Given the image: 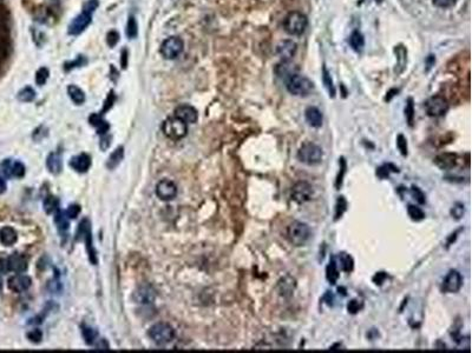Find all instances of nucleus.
<instances>
[{"label":"nucleus","instance_id":"ddd939ff","mask_svg":"<svg viewBox=\"0 0 472 353\" xmlns=\"http://www.w3.org/2000/svg\"><path fill=\"white\" fill-rule=\"evenodd\" d=\"M79 232H81V235L85 238V242H86L87 252H89L90 260L93 264L97 263L96 259V252H94L92 247V238H91V230H90V223L87 219H84L79 225Z\"/></svg>","mask_w":472,"mask_h":353},{"label":"nucleus","instance_id":"79ce46f5","mask_svg":"<svg viewBox=\"0 0 472 353\" xmlns=\"http://www.w3.org/2000/svg\"><path fill=\"white\" fill-rule=\"evenodd\" d=\"M49 74H50L49 70H47L46 67H40L36 73V83H37V85L42 86V85L45 84L46 80L49 79Z\"/></svg>","mask_w":472,"mask_h":353},{"label":"nucleus","instance_id":"1a4fd4ad","mask_svg":"<svg viewBox=\"0 0 472 353\" xmlns=\"http://www.w3.org/2000/svg\"><path fill=\"white\" fill-rule=\"evenodd\" d=\"M183 51V42L178 37H170L160 46V53L166 59H175Z\"/></svg>","mask_w":472,"mask_h":353},{"label":"nucleus","instance_id":"dca6fc26","mask_svg":"<svg viewBox=\"0 0 472 353\" xmlns=\"http://www.w3.org/2000/svg\"><path fill=\"white\" fill-rule=\"evenodd\" d=\"M175 117L183 120L185 124H193L197 120V111L193 106L181 105L175 110Z\"/></svg>","mask_w":472,"mask_h":353},{"label":"nucleus","instance_id":"3c124183","mask_svg":"<svg viewBox=\"0 0 472 353\" xmlns=\"http://www.w3.org/2000/svg\"><path fill=\"white\" fill-rule=\"evenodd\" d=\"M106 42H108V45L110 47L116 46L119 42V34L116 31H110L108 36H106Z\"/></svg>","mask_w":472,"mask_h":353},{"label":"nucleus","instance_id":"b1692460","mask_svg":"<svg viewBox=\"0 0 472 353\" xmlns=\"http://www.w3.org/2000/svg\"><path fill=\"white\" fill-rule=\"evenodd\" d=\"M18 235L14 229L9 228V226H5V228L0 229V241L5 246H12L17 241Z\"/></svg>","mask_w":472,"mask_h":353},{"label":"nucleus","instance_id":"f8f14e48","mask_svg":"<svg viewBox=\"0 0 472 353\" xmlns=\"http://www.w3.org/2000/svg\"><path fill=\"white\" fill-rule=\"evenodd\" d=\"M156 194L160 200L169 201L172 200L177 195V187L172 181L170 180H160L156 186Z\"/></svg>","mask_w":472,"mask_h":353},{"label":"nucleus","instance_id":"2f4dec72","mask_svg":"<svg viewBox=\"0 0 472 353\" xmlns=\"http://www.w3.org/2000/svg\"><path fill=\"white\" fill-rule=\"evenodd\" d=\"M349 44H351V46L353 47L355 51H359V50L363 49L365 44L363 34L359 33L358 31H355V32L352 33L351 38H349Z\"/></svg>","mask_w":472,"mask_h":353},{"label":"nucleus","instance_id":"a878e982","mask_svg":"<svg viewBox=\"0 0 472 353\" xmlns=\"http://www.w3.org/2000/svg\"><path fill=\"white\" fill-rule=\"evenodd\" d=\"M326 278L332 285H335L339 279V269L334 257H330L329 263L326 267Z\"/></svg>","mask_w":472,"mask_h":353},{"label":"nucleus","instance_id":"e433bc0d","mask_svg":"<svg viewBox=\"0 0 472 353\" xmlns=\"http://www.w3.org/2000/svg\"><path fill=\"white\" fill-rule=\"evenodd\" d=\"M123 158V147H118L117 150L113 152L111 156H110L109 162H108V166L110 169H115L116 166L121 163V160Z\"/></svg>","mask_w":472,"mask_h":353},{"label":"nucleus","instance_id":"603ef678","mask_svg":"<svg viewBox=\"0 0 472 353\" xmlns=\"http://www.w3.org/2000/svg\"><path fill=\"white\" fill-rule=\"evenodd\" d=\"M79 212H80V207L78 206V205H71V206H69L68 211H66V216H68V218L75 219V218H77V216L79 214Z\"/></svg>","mask_w":472,"mask_h":353},{"label":"nucleus","instance_id":"c85d7f7f","mask_svg":"<svg viewBox=\"0 0 472 353\" xmlns=\"http://www.w3.org/2000/svg\"><path fill=\"white\" fill-rule=\"evenodd\" d=\"M90 122L97 128L99 134H104L109 131V124L99 115H92L90 117Z\"/></svg>","mask_w":472,"mask_h":353},{"label":"nucleus","instance_id":"cd10ccee","mask_svg":"<svg viewBox=\"0 0 472 353\" xmlns=\"http://www.w3.org/2000/svg\"><path fill=\"white\" fill-rule=\"evenodd\" d=\"M68 93L69 97L71 98V100L77 105H81L85 102V94L83 91L80 90L79 87L75 86V85H70L68 87Z\"/></svg>","mask_w":472,"mask_h":353},{"label":"nucleus","instance_id":"052dcab7","mask_svg":"<svg viewBox=\"0 0 472 353\" xmlns=\"http://www.w3.org/2000/svg\"><path fill=\"white\" fill-rule=\"evenodd\" d=\"M94 348L98 349V350H108V349H109V344H108V343H106V340L100 339V342L98 343V344H94Z\"/></svg>","mask_w":472,"mask_h":353},{"label":"nucleus","instance_id":"680f3d73","mask_svg":"<svg viewBox=\"0 0 472 353\" xmlns=\"http://www.w3.org/2000/svg\"><path fill=\"white\" fill-rule=\"evenodd\" d=\"M5 191H6V182H5L4 179L0 178V194L4 193Z\"/></svg>","mask_w":472,"mask_h":353},{"label":"nucleus","instance_id":"5701e85b","mask_svg":"<svg viewBox=\"0 0 472 353\" xmlns=\"http://www.w3.org/2000/svg\"><path fill=\"white\" fill-rule=\"evenodd\" d=\"M295 286H297L295 279L292 278L291 276H286L279 282V291L283 297H291L294 292Z\"/></svg>","mask_w":472,"mask_h":353},{"label":"nucleus","instance_id":"f3484780","mask_svg":"<svg viewBox=\"0 0 472 353\" xmlns=\"http://www.w3.org/2000/svg\"><path fill=\"white\" fill-rule=\"evenodd\" d=\"M2 171L7 176H15V178H21L25 175V166L20 162H11V160H5L1 165Z\"/></svg>","mask_w":472,"mask_h":353},{"label":"nucleus","instance_id":"7c9ffc66","mask_svg":"<svg viewBox=\"0 0 472 353\" xmlns=\"http://www.w3.org/2000/svg\"><path fill=\"white\" fill-rule=\"evenodd\" d=\"M407 213L410 216V218L414 222H420L425 218V213L424 211L420 209V207L415 206V205H408L407 206Z\"/></svg>","mask_w":472,"mask_h":353},{"label":"nucleus","instance_id":"4be33fe9","mask_svg":"<svg viewBox=\"0 0 472 353\" xmlns=\"http://www.w3.org/2000/svg\"><path fill=\"white\" fill-rule=\"evenodd\" d=\"M305 116H306V120L308 124H310L311 126H313V127L319 128L322 126V121H323L322 113H321L320 110L316 109V107H314V106L308 107L306 111H305Z\"/></svg>","mask_w":472,"mask_h":353},{"label":"nucleus","instance_id":"864d4df0","mask_svg":"<svg viewBox=\"0 0 472 353\" xmlns=\"http://www.w3.org/2000/svg\"><path fill=\"white\" fill-rule=\"evenodd\" d=\"M85 59L83 58V57H78L77 59H76L75 61H71V62H66L65 64V70H71V68H74V67H78V66H81L83 64H85Z\"/></svg>","mask_w":472,"mask_h":353},{"label":"nucleus","instance_id":"7ed1b4c3","mask_svg":"<svg viewBox=\"0 0 472 353\" xmlns=\"http://www.w3.org/2000/svg\"><path fill=\"white\" fill-rule=\"evenodd\" d=\"M286 86H287L289 93L294 94V96L305 97L308 96L313 91L314 84L308 78L304 77V75L293 74L289 77Z\"/></svg>","mask_w":472,"mask_h":353},{"label":"nucleus","instance_id":"c756f323","mask_svg":"<svg viewBox=\"0 0 472 353\" xmlns=\"http://www.w3.org/2000/svg\"><path fill=\"white\" fill-rule=\"evenodd\" d=\"M391 172H394V173L399 172L398 168H395V166L392 165V164H385V165L380 166L379 169H377V176L382 179L389 178L390 173Z\"/></svg>","mask_w":472,"mask_h":353},{"label":"nucleus","instance_id":"58836bf2","mask_svg":"<svg viewBox=\"0 0 472 353\" xmlns=\"http://www.w3.org/2000/svg\"><path fill=\"white\" fill-rule=\"evenodd\" d=\"M83 336H84V339H85V342L87 343V344H94V342H96V338H97V331L92 329V327H87V326H83Z\"/></svg>","mask_w":472,"mask_h":353},{"label":"nucleus","instance_id":"6ab92c4d","mask_svg":"<svg viewBox=\"0 0 472 353\" xmlns=\"http://www.w3.org/2000/svg\"><path fill=\"white\" fill-rule=\"evenodd\" d=\"M7 266L8 271H13L15 273H21L27 269V260L25 259V257L21 256V254L14 253L8 257Z\"/></svg>","mask_w":472,"mask_h":353},{"label":"nucleus","instance_id":"a211bd4d","mask_svg":"<svg viewBox=\"0 0 472 353\" xmlns=\"http://www.w3.org/2000/svg\"><path fill=\"white\" fill-rule=\"evenodd\" d=\"M457 162H458L457 156H456L455 153H449V152L439 154V156H437L436 159H434L436 165L442 170H452L453 168H456Z\"/></svg>","mask_w":472,"mask_h":353},{"label":"nucleus","instance_id":"c9c22d12","mask_svg":"<svg viewBox=\"0 0 472 353\" xmlns=\"http://www.w3.org/2000/svg\"><path fill=\"white\" fill-rule=\"evenodd\" d=\"M340 162V171H339V175L338 176H336V181H335V187H336V190H339L340 187H341V185H342V180H344V176L346 175V169H347V164H346V160L344 157H341V158L339 159Z\"/></svg>","mask_w":472,"mask_h":353},{"label":"nucleus","instance_id":"13d9d810","mask_svg":"<svg viewBox=\"0 0 472 353\" xmlns=\"http://www.w3.org/2000/svg\"><path fill=\"white\" fill-rule=\"evenodd\" d=\"M8 271V266H7V260L5 259H0V276L5 274Z\"/></svg>","mask_w":472,"mask_h":353},{"label":"nucleus","instance_id":"4c0bfd02","mask_svg":"<svg viewBox=\"0 0 472 353\" xmlns=\"http://www.w3.org/2000/svg\"><path fill=\"white\" fill-rule=\"evenodd\" d=\"M137 33H138V26L136 23V19H135L134 17H130L127 24V36L128 38H130V39H134V38L137 37Z\"/></svg>","mask_w":472,"mask_h":353},{"label":"nucleus","instance_id":"bf43d9fd","mask_svg":"<svg viewBox=\"0 0 472 353\" xmlns=\"http://www.w3.org/2000/svg\"><path fill=\"white\" fill-rule=\"evenodd\" d=\"M121 64H122L123 68H127V66H128V51H127V50H123V51H122Z\"/></svg>","mask_w":472,"mask_h":353},{"label":"nucleus","instance_id":"423d86ee","mask_svg":"<svg viewBox=\"0 0 472 353\" xmlns=\"http://www.w3.org/2000/svg\"><path fill=\"white\" fill-rule=\"evenodd\" d=\"M163 132L166 137L170 138V139L174 140H178L182 139V138L185 137L188 132V127L187 124L181 119H178L177 117H172V118L166 119L163 124Z\"/></svg>","mask_w":472,"mask_h":353},{"label":"nucleus","instance_id":"9b49d317","mask_svg":"<svg viewBox=\"0 0 472 353\" xmlns=\"http://www.w3.org/2000/svg\"><path fill=\"white\" fill-rule=\"evenodd\" d=\"M92 21V17H91V13L89 12L83 11L81 13H79L76 17L75 19H72V21L69 25V34H72V36H77L83 32V31L86 28Z\"/></svg>","mask_w":472,"mask_h":353},{"label":"nucleus","instance_id":"4468645a","mask_svg":"<svg viewBox=\"0 0 472 353\" xmlns=\"http://www.w3.org/2000/svg\"><path fill=\"white\" fill-rule=\"evenodd\" d=\"M155 290L151 288L150 285H142L141 288L136 290L134 294V299L140 304H151L155 300Z\"/></svg>","mask_w":472,"mask_h":353},{"label":"nucleus","instance_id":"f704fd0d","mask_svg":"<svg viewBox=\"0 0 472 353\" xmlns=\"http://www.w3.org/2000/svg\"><path fill=\"white\" fill-rule=\"evenodd\" d=\"M34 97H36V92H34L31 87H25L21 91H19V93H18V99L24 103L32 102V100L34 99Z\"/></svg>","mask_w":472,"mask_h":353},{"label":"nucleus","instance_id":"412c9836","mask_svg":"<svg viewBox=\"0 0 472 353\" xmlns=\"http://www.w3.org/2000/svg\"><path fill=\"white\" fill-rule=\"evenodd\" d=\"M70 165L75 171L83 173V172H86L87 170L90 169L91 159L87 154L83 153V154H79V156L74 157V158L71 159Z\"/></svg>","mask_w":472,"mask_h":353},{"label":"nucleus","instance_id":"a18cd8bd","mask_svg":"<svg viewBox=\"0 0 472 353\" xmlns=\"http://www.w3.org/2000/svg\"><path fill=\"white\" fill-rule=\"evenodd\" d=\"M396 146H398L399 151H400L401 156H407V140L402 134H399L396 137Z\"/></svg>","mask_w":472,"mask_h":353},{"label":"nucleus","instance_id":"6e6552de","mask_svg":"<svg viewBox=\"0 0 472 353\" xmlns=\"http://www.w3.org/2000/svg\"><path fill=\"white\" fill-rule=\"evenodd\" d=\"M314 194L313 186L307 181H299L293 186L291 195L292 199L298 204H305L312 199Z\"/></svg>","mask_w":472,"mask_h":353},{"label":"nucleus","instance_id":"4d7b16f0","mask_svg":"<svg viewBox=\"0 0 472 353\" xmlns=\"http://www.w3.org/2000/svg\"><path fill=\"white\" fill-rule=\"evenodd\" d=\"M387 278V274L385 272H378L376 273V276L373 277V283L376 284V285H382V284L385 282Z\"/></svg>","mask_w":472,"mask_h":353},{"label":"nucleus","instance_id":"0e129e2a","mask_svg":"<svg viewBox=\"0 0 472 353\" xmlns=\"http://www.w3.org/2000/svg\"><path fill=\"white\" fill-rule=\"evenodd\" d=\"M377 1H382V0H377Z\"/></svg>","mask_w":472,"mask_h":353},{"label":"nucleus","instance_id":"37998d69","mask_svg":"<svg viewBox=\"0 0 472 353\" xmlns=\"http://www.w3.org/2000/svg\"><path fill=\"white\" fill-rule=\"evenodd\" d=\"M323 84H325V86L327 88V91H328L329 96L334 97L335 96V87H334V85H333V81H332V79H330L328 72L326 71V68H323Z\"/></svg>","mask_w":472,"mask_h":353},{"label":"nucleus","instance_id":"aec40b11","mask_svg":"<svg viewBox=\"0 0 472 353\" xmlns=\"http://www.w3.org/2000/svg\"><path fill=\"white\" fill-rule=\"evenodd\" d=\"M297 52V44L292 40H283L278 45V55L283 61H287Z\"/></svg>","mask_w":472,"mask_h":353},{"label":"nucleus","instance_id":"5fc2aeb1","mask_svg":"<svg viewBox=\"0 0 472 353\" xmlns=\"http://www.w3.org/2000/svg\"><path fill=\"white\" fill-rule=\"evenodd\" d=\"M457 2V0H433V4L438 7H451Z\"/></svg>","mask_w":472,"mask_h":353},{"label":"nucleus","instance_id":"39448f33","mask_svg":"<svg viewBox=\"0 0 472 353\" xmlns=\"http://www.w3.org/2000/svg\"><path fill=\"white\" fill-rule=\"evenodd\" d=\"M308 25L307 17L301 12H291L283 21L285 31L292 36H299L304 33Z\"/></svg>","mask_w":472,"mask_h":353},{"label":"nucleus","instance_id":"f03ea898","mask_svg":"<svg viewBox=\"0 0 472 353\" xmlns=\"http://www.w3.org/2000/svg\"><path fill=\"white\" fill-rule=\"evenodd\" d=\"M297 157L302 164H306L308 166H315L322 162L323 151L319 145L307 141V143L301 145Z\"/></svg>","mask_w":472,"mask_h":353},{"label":"nucleus","instance_id":"0eeeda50","mask_svg":"<svg viewBox=\"0 0 472 353\" xmlns=\"http://www.w3.org/2000/svg\"><path fill=\"white\" fill-rule=\"evenodd\" d=\"M425 110H426V113L430 117L438 118V117H443L449 111V103L446 102L445 98L440 96L431 97L425 103Z\"/></svg>","mask_w":472,"mask_h":353},{"label":"nucleus","instance_id":"09e8293b","mask_svg":"<svg viewBox=\"0 0 472 353\" xmlns=\"http://www.w3.org/2000/svg\"><path fill=\"white\" fill-rule=\"evenodd\" d=\"M27 338L28 340H30V342H32V343H40V340H42L43 338V332L40 330H32L31 331V332H28L27 333Z\"/></svg>","mask_w":472,"mask_h":353},{"label":"nucleus","instance_id":"c03bdc74","mask_svg":"<svg viewBox=\"0 0 472 353\" xmlns=\"http://www.w3.org/2000/svg\"><path fill=\"white\" fill-rule=\"evenodd\" d=\"M405 115H406V118H407L408 125L412 126V124H413V118H414V109H413V100H412L411 98L407 100V105H406V109H405Z\"/></svg>","mask_w":472,"mask_h":353},{"label":"nucleus","instance_id":"20e7f679","mask_svg":"<svg viewBox=\"0 0 472 353\" xmlns=\"http://www.w3.org/2000/svg\"><path fill=\"white\" fill-rule=\"evenodd\" d=\"M148 335L157 345H165L172 342L175 337V331L169 324L157 323L150 327Z\"/></svg>","mask_w":472,"mask_h":353},{"label":"nucleus","instance_id":"9d476101","mask_svg":"<svg viewBox=\"0 0 472 353\" xmlns=\"http://www.w3.org/2000/svg\"><path fill=\"white\" fill-rule=\"evenodd\" d=\"M463 285V277L457 270L449 271L443 280L442 290L446 293H456L461 290Z\"/></svg>","mask_w":472,"mask_h":353},{"label":"nucleus","instance_id":"6e6d98bb","mask_svg":"<svg viewBox=\"0 0 472 353\" xmlns=\"http://www.w3.org/2000/svg\"><path fill=\"white\" fill-rule=\"evenodd\" d=\"M97 6H98V1H97V0H89V1H86L84 4L83 11L89 12V13H92L94 9L97 8Z\"/></svg>","mask_w":472,"mask_h":353},{"label":"nucleus","instance_id":"8fccbe9b","mask_svg":"<svg viewBox=\"0 0 472 353\" xmlns=\"http://www.w3.org/2000/svg\"><path fill=\"white\" fill-rule=\"evenodd\" d=\"M7 50L8 45L7 42H6V38L0 33V60H2V59L7 56Z\"/></svg>","mask_w":472,"mask_h":353},{"label":"nucleus","instance_id":"bb28decb","mask_svg":"<svg viewBox=\"0 0 472 353\" xmlns=\"http://www.w3.org/2000/svg\"><path fill=\"white\" fill-rule=\"evenodd\" d=\"M338 259H339L340 266H341V270L344 271V272L349 273V272H352V271H353L354 260H353V258L349 256L348 253H346V252H341V253H339Z\"/></svg>","mask_w":472,"mask_h":353},{"label":"nucleus","instance_id":"e2e57ef3","mask_svg":"<svg viewBox=\"0 0 472 353\" xmlns=\"http://www.w3.org/2000/svg\"><path fill=\"white\" fill-rule=\"evenodd\" d=\"M0 277H1V276H0ZM1 291H2V280H1V278H0V292H1Z\"/></svg>","mask_w":472,"mask_h":353},{"label":"nucleus","instance_id":"de8ad7c7","mask_svg":"<svg viewBox=\"0 0 472 353\" xmlns=\"http://www.w3.org/2000/svg\"><path fill=\"white\" fill-rule=\"evenodd\" d=\"M451 214L456 219H461L464 214V205L462 203H456L451 210Z\"/></svg>","mask_w":472,"mask_h":353},{"label":"nucleus","instance_id":"f257e3e1","mask_svg":"<svg viewBox=\"0 0 472 353\" xmlns=\"http://www.w3.org/2000/svg\"><path fill=\"white\" fill-rule=\"evenodd\" d=\"M286 235H287V239L292 245H294V246H304L311 239L312 232L311 228L306 223L295 220V222L288 225Z\"/></svg>","mask_w":472,"mask_h":353},{"label":"nucleus","instance_id":"473e14b6","mask_svg":"<svg viewBox=\"0 0 472 353\" xmlns=\"http://www.w3.org/2000/svg\"><path fill=\"white\" fill-rule=\"evenodd\" d=\"M58 204L59 201L55 195H47L44 200V209H45L46 213H52L58 210Z\"/></svg>","mask_w":472,"mask_h":353},{"label":"nucleus","instance_id":"393cba45","mask_svg":"<svg viewBox=\"0 0 472 353\" xmlns=\"http://www.w3.org/2000/svg\"><path fill=\"white\" fill-rule=\"evenodd\" d=\"M47 169L49 171L53 173V175H58L61 173L62 169H63V160L62 157L59 153H51L49 157H47V162H46Z\"/></svg>","mask_w":472,"mask_h":353},{"label":"nucleus","instance_id":"2eb2a0df","mask_svg":"<svg viewBox=\"0 0 472 353\" xmlns=\"http://www.w3.org/2000/svg\"><path fill=\"white\" fill-rule=\"evenodd\" d=\"M31 286V278L24 274H17L8 280V288L14 292H25Z\"/></svg>","mask_w":472,"mask_h":353},{"label":"nucleus","instance_id":"72a5a7b5","mask_svg":"<svg viewBox=\"0 0 472 353\" xmlns=\"http://www.w3.org/2000/svg\"><path fill=\"white\" fill-rule=\"evenodd\" d=\"M346 210H347V200L345 199L344 195H341V197L338 198V201H336V205H335L334 220H339L340 218H341L342 214L346 212Z\"/></svg>","mask_w":472,"mask_h":353},{"label":"nucleus","instance_id":"ea45409f","mask_svg":"<svg viewBox=\"0 0 472 353\" xmlns=\"http://www.w3.org/2000/svg\"><path fill=\"white\" fill-rule=\"evenodd\" d=\"M55 220H56L57 226H58V229L61 230V231H65V230H68L69 222H68V219H66V213L64 214L62 211H58L56 214Z\"/></svg>","mask_w":472,"mask_h":353},{"label":"nucleus","instance_id":"49530a36","mask_svg":"<svg viewBox=\"0 0 472 353\" xmlns=\"http://www.w3.org/2000/svg\"><path fill=\"white\" fill-rule=\"evenodd\" d=\"M411 193L412 195H413L414 199L417 200V203H419L420 205L425 204V201H426L425 200V194L423 193V191H421L419 187H417V186H412Z\"/></svg>","mask_w":472,"mask_h":353},{"label":"nucleus","instance_id":"a19ab883","mask_svg":"<svg viewBox=\"0 0 472 353\" xmlns=\"http://www.w3.org/2000/svg\"><path fill=\"white\" fill-rule=\"evenodd\" d=\"M363 308H364V302L361 300H358V299H352V300L347 304V311L351 314H357L358 312H360Z\"/></svg>","mask_w":472,"mask_h":353}]
</instances>
